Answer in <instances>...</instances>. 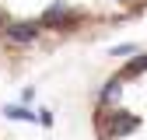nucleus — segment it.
Instances as JSON below:
<instances>
[{
    "label": "nucleus",
    "mask_w": 147,
    "mask_h": 140,
    "mask_svg": "<svg viewBox=\"0 0 147 140\" xmlns=\"http://www.w3.org/2000/svg\"><path fill=\"white\" fill-rule=\"evenodd\" d=\"M4 112H7L11 119H35V116H32L28 109H21V105H7V109H4Z\"/></svg>",
    "instance_id": "5"
},
{
    "label": "nucleus",
    "mask_w": 147,
    "mask_h": 140,
    "mask_svg": "<svg viewBox=\"0 0 147 140\" xmlns=\"http://www.w3.org/2000/svg\"><path fill=\"white\" fill-rule=\"evenodd\" d=\"M140 70H147V56H137V60H133L130 67H126V70H123V77H137V74H140Z\"/></svg>",
    "instance_id": "4"
},
{
    "label": "nucleus",
    "mask_w": 147,
    "mask_h": 140,
    "mask_svg": "<svg viewBox=\"0 0 147 140\" xmlns=\"http://www.w3.org/2000/svg\"><path fill=\"white\" fill-rule=\"evenodd\" d=\"M0 28H4V14H0Z\"/></svg>",
    "instance_id": "6"
},
{
    "label": "nucleus",
    "mask_w": 147,
    "mask_h": 140,
    "mask_svg": "<svg viewBox=\"0 0 147 140\" xmlns=\"http://www.w3.org/2000/svg\"><path fill=\"white\" fill-rule=\"evenodd\" d=\"M74 18H77V14H74V11H70L67 4H53V7H49V11L42 14V21H39V25H42V28H60V25L74 21Z\"/></svg>",
    "instance_id": "1"
},
{
    "label": "nucleus",
    "mask_w": 147,
    "mask_h": 140,
    "mask_svg": "<svg viewBox=\"0 0 147 140\" xmlns=\"http://www.w3.org/2000/svg\"><path fill=\"white\" fill-rule=\"evenodd\" d=\"M4 32H7V39H11V42H21V46H28V42H35V39H39V25H28V21L7 25Z\"/></svg>",
    "instance_id": "2"
},
{
    "label": "nucleus",
    "mask_w": 147,
    "mask_h": 140,
    "mask_svg": "<svg viewBox=\"0 0 147 140\" xmlns=\"http://www.w3.org/2000/svg\"><path fill=\"white\" fill-rule=\"evenodd\" d=\"M130 130H137V119H133V116H123V112H119V116L112 119V133H130Z\"/></svg>",
    "instance_id": "3"
}]
</instances>
